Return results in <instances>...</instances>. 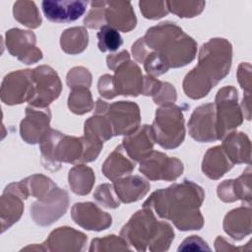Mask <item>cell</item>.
<instances>
[{"label": "cell", "instance_id": "cb8c5ba5", "mask_svg": "<svg viewBox=\"0 0 252 252\" xmlns=\"http://www.w3.org/2000/svg\"><path fill=\"white\" fill-rule=\"evenodd\" d=\"M60 42L66 53H80L88 45V32L82 27L68 29L62 33Z\"/></svg>", "mask_w": 252, "mask_h": 252}, {"label": "cell", "instance_id": "603a6c76", "mask_svg": "<svg viewBox=\"0 0 252 252\" xmlns=\"http://www.w3.org/2000/svg\"><path fill=\"white\" fill-rule=\"evenodd\" d=\"M123 155L122 146H118L103 163L102 171L104 175L111 180H115L123 174L130 173L135 167V161Z\"/></svg>", "mask_w": 252, "mask_h": 252}, {"label": "cell", "instance_id": "9a60e30c", "mask_svg": "<svg viewBox=\"0 0 252 252\" xmlns=\"http://www.w3.org/2000/svg\"><path fill=\"white\" fill-rule=\"evenodd\" d=\"M49 109H34L27 107L26 118L21 122L20 133L22 138L29 144L40 143L43 136L49 130Z\"/></svg>", "mask_w": 252, "mask_h": 252}, {"label": "cell", "instance_id": "f1b7e54d", "mask_svg": "<svg viewBox=\"0 0 252 252\" xmlns=\"http://www.w3.org/2000/svg\"><path fill=\"white\" fill-rule=\"evenodd\" d=\"M205 4L204 1H166L168 11L180 18H192L199 15Z\"/></svg>", "mask_w": 252, "mask_h": 252}, {"label": "cell", "instance_id": "9c48e42d", "mask_svg": "<svg viewBox=\"0 0 252 252\" xmlns=\"http://www.w3.org/2000/svg\"><path fill=\"white\" fill-rule=\"evenodd\" d=\"M140 171L151 180H174L183 171L182 162L164 154L152 152L141 161Z\"/></svg>", "mask_w": 252, "mask_h": 252}, {"label": "cell", "instance_id": "52a82bcc", "mask_svg": "<svg viewBox=\"0 0 252 252\" xmlns=\"http://www.w3.org/2000/svg\"><path fill=\"white\" fill-rule=\"evenodd\" d=\"M34 78L32 70H20L7 75L1 88V98L6 104H18L32 100L34 96Z\"/></svg>", "mask_w": 252, "mask_h": 252}, {"label": "cell", "instance_id": "30bf717a", "mask_svg": "<svg viewBox=\"0 0 252 252\" xmlns=\"http://www.w3.org/2000/svg\"><path fill=\"white\" fill-rule=\"evenodd\" d=\"M34 78V96L30 102L36 107H46L59 96L61 83L56 72L48 66H40L32 70Z\"/></svg>", "mask_w": 252, "mask_h": 252}, {"label": "cell", "instance_id": "ac0fdd59", "mask_svg": "<svg viewBox=\"0 0 252 252\" xmlns=\"http://www.w3.org/2000/svg\"><path fill=\"white\" fill-rule=\"evenodd\" d=\"M105 23L109 27L127 32L136 27L137 19L130 2L106 1Z\"/></svg>", "mask_w": 252, "mask_h": 252}, {"label": "cell", "instance_id": "4fadbf2b", "mask_svg": "<svg viewBox=\"0 0 252 252\" xmlns=\"http://www.w3.org/2000/svg\"><path fill=\"white\" fill-rule=\"evenodd\" d=\"M215 104L208 103L197 107L188 123L189 133L199 142L218 140Z\"/></svg>", "mask_w": 252, "mask_h": 252}, {"label": "cell", "instance_id": "44dd1931", "mask_svg": "<svg viewBox=\"0 0 252 252\" xmlns=\"http://www.w3.org/2000/svg\"><path fill=\"white\" fill-rule=\"evenodd\" d=\"M227 158L232 163L250 161V141L243 133H230L222 143Z\"/></svg>", "mask_w": 252, "mask_h": 252}, {"label": "cell", "instance_id": "d4e9b609", "mask_svg": "<svg viewBox=\"0 0 252 252\" xmlns=\"http://www.w3.org/2000/svg\"><path fill=\"white\" fill-rule=\"evenodd\" d=\"M94 181L93 170L85 165H76L69 172V184L76 194H88L92 189Z\"/></svg>", "mask_w": 252, "mask_h": 252}, {"label": "cell", "instance_id": "5bb4252c", "mask_svg": "<svg viewBox=\"0 0 252 252\" xmlns=\"http://www.w3.org/2000/svg\"><path fill=\"white\" fill-rule=\"evenodd\" d=\"M88 1L44 0L41 8L47 20L55 23H69L78 20L86 12Z\"/></svg>", "mask_w": 252, "mask_h": 252}, {"label": "cell", "instance_id": "3957f363", "mask_svg": "<svg viewBox=\"0 0 252 252\" xmlns=\"http://www.w3.org/2000/svg\"><path fill=\"white\" fill-rule=\"evenodd\" d=\"M139 41L145 49H154V53L173 68L186 65L196 54V42L174 23L164 22L149 29Z\"/></svg>", "mask_w": 252, "mask_h": 252}, {"label": "cell", "instance_id": "f546056e", "mask_svg": "<svg viewBox=\"0 0 252 252\" xmlns=\"http://www.w3.org/2000/svg\"><path fill=\"white\" fill-rule=\"evenodd\" d=\"M105 3L106 1H93L91 2V10L84 20L85 26L91 29L101 28L105 24Z\"/></svg>", "mask_w": 252, "mask_h": 252}, {"label": "cell", "instance_id": "4316f807", "mask_svg": "<svg viewBox=\"0 0 252 252\" xmlns=\"http://www.w3.org/2000/svg\"><path fill=\"white\" fill-rule=\"evenodd\" d=\"M68 105L71 111L77 114H84L90 111L94 103L89 89L86 87L73 88L68 99Z\"/></svg>", "mask_w": 252, "mask_h": 252}, {"label": "cell", "instance_id": "83f0119b", "mask_svg": "<svg viewBox=\"0 0 252 252\" xmlns=\"http://www.w3.org/2000/svg\"><path fill=\"white\" fill-rule=\"evenodd\" d=\"M98 39V49L102 52L105 51H115L117 50L123 43V40L120 36V33L117 30L112 27L104 25L99 29L97 32Z\"/></svg>", "mask_w": 252, "mask_h": 252}, {"label": "cell", "instance_id": "1f68e13d", "mask_svg": "<svg viewBox=\"0 0 252 252\" xmlns=\"http://www.w3.org/2000/svg\"><path fill=\"white\" fill-rule=\"evenodd\" d=\"M92 82V76L90 72L83 67H76L70 70L67 75V84L70 88L86 87L89 88Z\"/></svg>", "mask_w": 252, "mask_h": 252}, {"label": "cell", "instance_id": "7c38bea8", "mask_svg": "<svg viewBox=\"0 0 252 252\" xmlns=\"http://www.w3.org/2000/svg\"><path fill=\"white\" fill-rule=\"evenodd\" d=\"M112 77L116 95H138L143 91V76L139 66L127 59L115 68Z\"/></svg>", "mask_w": 252, "mask_h": 252}, {"label": "cell", "instance_id": "4dcf8cb0", "mask_svg": "<svg viewBox=\"0 0 252 252\" xmlns=\"http://www.w3.org/2000/svg\"><path fill=\"white\" fill-rule=\"evenodd\" d=\"M139 6L144 17L152 20L162 18L169 12L166 1H140Z\"/></svg>", "mask_w": 252, "mask_h": 252}, {"label": "cell", "instance_id": "277c9868", "mask_svg": "<svg viewBox=\"0 0 252 252\" xmlns=\"http://www.w3.org/2000/svg\"><path fill=\"white\" fill-rule=\"evenodd\" d=\"M155 141L162 148L178 147L185 135L182 111L176 105L166 104L157 110L156 119L151 127Z\"/></svg>", "mask_w": 252, "mask_h": 252}, {"label": "cell", "instance_id": "8fae6325", "mask_svg": "<svg viewBox=\"0 0 252 252\" xmlns=\"http://www.w3.org/2000/svg\"><path fill=\"white\" fill-rule=\"evenodd\" d=\"M9 52L25 64H32L42 58L41 51L35 47V35L32 32L11 29L6 32Z\"/></svg>", "mask_w": 252, "mask_h": 252}, {"label": "cell", "instance_id": "5b68a950", "mask_svg": "<svg viewBox=\"0 0 252 252\" xmlns=\"http://www.w3.org/2000/svg\"><path fill=\"white\" fill-rule=\"evenodd\" d=\"M95 114L105 115L108 119L113 135H130L136 131L140 123V111L136 103L131 101H117L107 104L98 99Z\"/></svg>", "mask_w": 252, "mask_h": 252}, {"label": "cell", "instance_id": "d6986e66", "mask_svg": "<svg viewBox=\"0 0 252 252\" xmlns=\"http://www.w3.org/2000/svg\"><path fill=\"white\" fill-rule=\"evenodd\" d=\"M155 138L152 128L148 125H144L137 133L128 135L123 140L124 151L132 160L144 159L153 151Z\"/></svg>", "mask_w": 252, "mask_h": 252}, {"label": "cell", "instance_id": "ffe728a7", "mask_svg": "<svg viewBox=\"0 0 252 252\" xmlns=\"http://www.w3.org/2000/svg\"><path fill=\"white\" fill-rule=\"evenodd\" d=\"M113 187L118 198L124 203L140 200L150 189L149 183L138 175L114 180Z\"/></svg>", "mask_w": 252, "mask_h": 252}, {"label": "cell", "instance_id": "7402d4cb", "mask_svg": "<svg viewBox=\"0 0 252 252\" xmlns=\"http://www.w3.org/2000/svg\"><path fill=\"white\" fill-rule=\"evenodd\" d=\"M232 164L221 147H215L207 152L203 160L202 169L211 179H218L229 170Z\"/></svg>", "mask_w": 252, "mask_h": 252}, {"label": "cell", "instance_id": "6da1fadb", "mask_svg": "<svg viewBox=\"0 0 252 252\" xmlns=\"http://www.w3.org/2000/svg\"><path fill=\"white\" fill-rule=\"evenodd\" d=\"M203 199L202 188L184 180L181 184H173L153 193L144 203V208L155 209L160 218L171 220L179 229H200L203 218L199 208Z\"/></svg>", "mask_w": 252, "mask_h": 252}, {"label": "cell", "instance_id": "d6a6232c", "mask_svg": "<svg viewBox=\"0 0 252 252\" xmlns=\"http://www.w3.org/2000/svg\"><path fill=\"white\" fill-rule=\"evenodd\" d=\"M110 189L111 186L109 184H102L97 187L94 196L95 200L102 206L106 208H117L119 206V202L112 196Z\"/></svg>", "mask_w": 252, "mask_h": 252}, {"label": "cell", "instance_id": "484cf974", "mask_svg": "<svg viewBox=\"0 0 252 252\" xmlns=\"http://www.w3.org/2000/svg\"><path fill=\"white\" fill-rule=\"evenodd\" d=\"M15 19L22 25L35 29L41 24V17L32 1H17L13 6Z\"/></svg>", "mask_w": 252, "mask_h": 252}, {"label": "cell", "instance_id": "e0dca14e", "mask_svg": "<svg viewBox=\"0 0 252 252\" xmlns=\"http://www.w3.org/2000/svg\"><path fill=\"white\" fill-rule=\"evenodd\" d=\"M72 218L76 223L92 230L105 229L111 224V217L92 203L75 204L72 208Z\"/></svg>", "mask_w": 252, "mask_h": 252}, {"label": "cell", "instance_id": "7a4b0ae2", "mask_svg": "<svg viewBox=\"0 0 252 252\" xmlns=\"http://www.w3.org/2000/svg\"><path fill=\"white\" fill-rule=\"evenodd\" d=\"M231 45L223 38H214L201 47L199 64L186 75L183 88L192 98H201L229 72Z\"/></svg>", "mask_w": 252, "mask_h": 252}, {"label": "cell", "instance_id": "2e32d148", "mask_svg": "<svg viewBox=\"0 0 252 252\" xmlns=\"http://www.w3.org/2000/svg\"><path fill=\"white\" fill-rule=\"evenodd\" d=\"M27 196L21 182L11 183L6 187L1 198L2 231L20 219L24 209L23 199Z\"/></svg>", "mask_w": 252, "mask_h": 252}, {"label": "cell", "instance_id": "ba28073f", "mask_svg": "<svg viewBox=\"0 0 252 252\" xmlns=\"http://www.w3.org/2000/svg\"><path fill=\"white\" fill-rule=\"evenodd\" d=\"M67 208V192L54 187L45 197L35 202L31 210L34 221L38 224L46 225L52 223L64 215Z\"/></svg>", "mask_w": 252, "mask_h": 252}, {"label": "cell", "instance_id": "8992f818", "mask_svg": "<svg viewBox=\"0 0 252 252\" xmlns=\"http://www.w3.org/2000/svg\"><path fill=\"white\" fill-rule=\"evenodd\" d=\"M217 136L222 138L226 131L237 127L242 122V116L237 106V91L231 86L218 92L216 97Z\"/></svg>", "mask_w": 252, "mask_h": 252}]
</instances>
